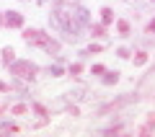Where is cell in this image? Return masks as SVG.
I'll use <instances>...</instances> for the list:
<instances>
[{
  "label": "cell",
  "instance_id": "6da1fadb",
  "mask_svg": "<svg viewBox=\"0 0 155 137\" xmlns=\"http://www.w3.org/2000/svg\"><path fill=\"white\" fill-rule=\"evenodd\" d=\"M23 36H26V42H28V44H41V47H47L49 52H57V42L47 39L41 31H26Z\"/></svg>",
  "mask_w": 155,
  "mask_h": 137
},
{
  "label": "cell",
  "instance_id": "3957f363",
  "mask_svg": "<svg viewBox=\"0 0 155 137\" xmlns=\"http://www.w3.org/2000/svg\"><path fill=\"white\" fill-rule=\"evenodd\" d=\"M8 23H11V26H21L23 18L18 16V13H8Z\"/></svg>",
  "mask_w": 155,
  "mask_h": 137
},
{
  "label": "cell",
  "instance_id": "ba28073f",
  "mask_svg": "<svg viewBox=\"0 0 155 137\" xmlns=\"http://www.w3.org/2000/svg\"><path fill=\"white\" fill-rule=\"evenodd\" d=\"M0 91H5V85H3V83H0Z\"/></svg>",
  "mask_w": 155,
  "mask_h": 137
},
{
  "label": "cell",
  "instance_id": "52a82bcc",
  "mask_svg": "<svg viewBox=\"0 0 155 137\" xmlns=\"http://www.w3.org/2000/svg\"><path fill=\"white\" fill-rule=\"evenodd\" d=\"M23 111H26V106H23V104H18V106H13V114H23Z\"/></svg>",
  "mask_w": 155,
  "mask_h": 137
},
{
  "label": "cell",
  "instance_id": "5b68a950",
  "mask_svg": "<svg viewBox=\"0 0 155 137\" xmlns=\"http://www.w3.org/2000/svg\"><path fill=\"white\" fill-rule=\"evenodd\" d=\"M119 31L127 34V31H129V23H127V21H119Z\"/></svg>",
  "mask_w": 155,
  "mask_h": 137
},
{
  "label": "cell",
  "instance_id": "8992f818",
  "mask_svg": "<svg viewBox=\"0 0 155 137\" xmlns=\"http://www.w3.org/2000/svg\"><path fill=\"white\" fill-rule=\"evenodd\" d=\"M145 60H147V55H145V52H140V55H137V60H134V62H137V65H145Z\"/></svg>",
  "mask_w": 155,
  "mask_h": 137
},
{
  "label": "cell",
  "instance_id": "7a4b0ae2",
  "mask_svg": "<svg viewBox=\"0 0 155 137\" xmlns=\"http://www.w3.org/2000/svg\"><path fill=\"white\" fill-rule=\"evenodd\" d=\"M34 72H36V67H34L31 62H16V65H13V75H21V78H34Z\"/></svg>",
  "mask_w": 155,
  "mask_h": 137
},
{
  "label": "cell",
  "instance_id": "277c9868",
  "mask_svg": "<svg viewBox=\"0 0 155 137\" xmlns=\"http://www.w3.org/2000/svg\"><path fill=\"white\" fill-rule=\"evenodd\" d=\"M101 13H104V23H111V11H109V8H104Z\"/></svg>",
  "mask_w": 155,
  "mask_h": 137
}]
</instances>
